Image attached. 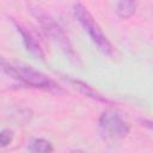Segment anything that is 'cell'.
<instances>
[{
  "mask_svg": "<svg viewBox=\"0 0 153 153\" xmlns=\"http://www.w3.org/2000/svg\"><path fill=\"white\" fill-rule=\"evenodd\" d=\"M29 10L33 14V17L37 19V22L39 23V25L42 26V29L47 33V36H49L50 39L54 41L60 47V49L67 55L68 59H71L72 61H76L78 55L75 54V51H74V49H73V47L68 39V36L66 35L63 29L55 22V19L51 16H49L48 13H45L37 5L30 4Z\"/></svg>",
  "mask_w": 153,
  "mask_h": 153,
  "instance_id": "1",
  "label": "cell"
},
{
  "mask_svg": "<svg viewBox=\"0 0 153 153\" xmlns=\"http://www.w3.org/2000/svg\"><path fill=\"white\" fill-rule=\"evenodd\" d=\"M2 69L7 75L20 81L26 86L43 88V90H59V87L53 80H50L42 72L32 68L31 66H27L20 62L7 63L2 61Z\"/></svg>",
  "mask_w": 153,
  "mask_h": 153,
  "instance_id": "2",
  "label": "cell"
},
{
  "mask_svg": "<svg viewBox=\"0 0 153 153\" xmlns=\"http://www.w3.org/2000/svg\"><path fill=\"white\" fill-rule=\"evenodd\" d=\"M73 13L76 20L79 22V24L84 27V30L90 36L91 41L96 44L98 50H100L106 56H111L114 54V48L110 41L104 35V32L102 31L98 23L94 20L92 14L87 11V8L82 4L76 2L73 5Z\"/></svg>",
  "mask_w": 153,
  "mask_h": 153,
  "instance_id": "3",
  "label": "cell"
},
{
  "mask_svg": "<svg viewBox=\"0 0 153 153\" xmlns=\"http://www.w3.org/2000/svg\"><path fill=\"white\" fill-rule=\"evenodd\" d=\"M98 128L103 139L109 142H116L129 133V124L124 121L122 115L112 109L105 110L100 115Z\"/></svg>",
  "mask_w": 153,
  "mask_h": 153,
  "instance_id": "4",
  "label": "cell"
},
{
  "mask_svg": "<svg viewBox=\"0 0 153 153\" xmlns=\"http://www.w3.org/2000/svg\"><path fill=\"white\" fill-rule=\"evenodd\" d=\"M13 24H14V26H16L18 33L20 35L22 41H23V43H24L26 50H27L30 54H32L35 57H37V59H44V51H43V49H42L39 42H38V41L36 39V37L32 35V32H31L29 29H26L22 23H18V22L13 20Z\"/></svg>",
  "mask_w": 153,
  "mask_h": 153,
  "instance_id": "5",
  "label": "cell"
},
{
  "mask_svg": "<svg viewBox=\"0 0 153 153\" xmlns=\"http://www.w3.org/2000/svg\"><path fill=\"white\" fill-rule=\"evenodd\" d=\"M67 80L71 82V85H73V87H75L76 90H79L81 93H84L85 96L94 99V100H98V102H102V103H111L110 99H108L106 97L102 96L100 93H98L96 90H93L90 85L85 84L84 81H80L78 79H73V78H67Z\"/></svg>",
  "mask_w": 153,
  "mask_h": 153,
  "instance_id": "6",
  "label": "cell"
},
{
  "mask_svg": "<svg viewBox=\"0 0 153 153\" xmlns=\"http://www.w3.org/2000/svg\"><path fill=\"white\" fill-rule=\"evenodd\" d=\"M136 7H137L136 1H130V0L120 1V2H117V6H116V13L118 14L120 18L126 19L134 14Z\"/></svg>",
  "mask_w": 153,
  "mask_h": 153,
  "instance_id": "7",
  "label": "cell"
},
{
  "mask_svg": "<svg viewBox=\"0 0 153 153\" xmlns=\"http://www.w3.org/2000/svg\"><path fill=\"white\" fill-rule=\"evenodd\" d=\"M30 153H53L54 148L50 141L45 139H33L29 143Z\"/></svg>",
  "mask_w": 153,
  "mask_h": 153,
  "instance_id": "8",
  "label": "cell"
},
{
  "mask_svg": "<svg viewBox=\"0 0 153 153\" xmlns=\"http://www.w3.org/2000/svg\"><path fill=\"white\" fill-rule=\"evenodd\" d=\"M12 139H13V133H12V130H10V129H2V130L0 131V143H1L2 147L8 146V145L11 143Z\"/></svg>",
  "mask_w": 153,
  "mask_h": 153,
  "instance_id": "9",
  "label": "cell"
},
{
  "mask_svg": "<svg viewBox=\"0 0 153 153\" xmlns=\"http://www.w3.org/2000/svg\"><path fill=\"white\" fill-rule=\"evenodd\" d=\"M141 123H142V126H145L148 129L153 130V121H151V120H141Z\"/></svg>",
  "mask_w": 153,
  "mask_h": 153,
  "instance_id": "10",
  "label": "cell"
},
{
  "mask_svg": "<svg viewBox=\"0 0 153 153\" xmlns=\"http://www.w3.org/2000/svg\"><path fill=\"white\" fill-rule=\"evenodd\" d=\"M71 153H85V152H81V151H73V152H71Z\"/></svg>",
  "mask_w": 153,
  "mask_h": 153,
  "instance_id": "11",
  "label": "cell"
}]
</instances>
